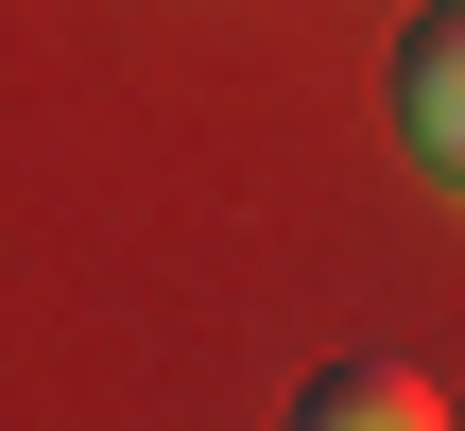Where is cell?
Listing matches in <instances>:
<instances>
[{
    "mask_svg": "<svg viewBox=\"0 0 465 431\" xmlns=\"http://www.w3.org/2000/svg\"><path fill=\"white\" fill-rule=\"evenodd\" d=\"M380 104H397V138H414V155L465 190V0L397 17V52H380Z\"/></svg>",
    "mask_w": 465,
    "mask_h": 431,
    "instance_id": "6da1fadb",
    "label": "cell"
},
{
    "mask_svg": "<svg viewBox=\"0 0 465 431\" xmlns=\"http://www.w3.org/2000/svg\"><path fill=\"white\" fill-rule=\"evenodd\" d=\"M293 431H449V397H431V363H328L311 397H293Z\"/></svg>",
    "mask_w": 465,
    "mask_h": 431,
    "instance_id": "7a4b0ae2",
    "label": "cell"
}]
</instances>
